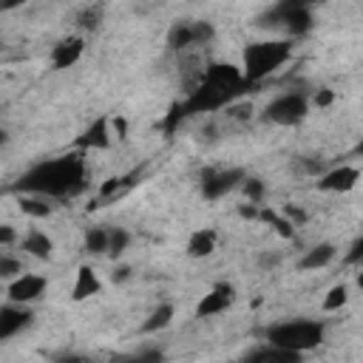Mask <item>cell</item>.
<instances>
[{
    "mask_svg": "<svg viewBox=\"0 0 363 363\" xmlns=\"http://www.w3.org/2000/svg\"><path fill=\"white\" fill-rule=\"evenodd\" d=\"M250 82L244 79L241 68L230 65V62H213L204 68L199 85L184 96V102L170 108V116L164 119V130H173L182 119L196 116V113H213L227 108L230 102H235L241 96V91Z\"/></svg>",
    "mask_w": 363,
    "mask_h": 363,
    "instance_id": "cell-1",
    "label": "cell"
},
{
    "mask_svg": "<svg viewBox=\"0 0 363 363\" xmlns=\"http://www.w3.org/2000/svg\"><path fill=\"white\" fill-rule=\"evenodd\" d=\"M85 187V162L77 153L57 156V159H43L31 164L17 182L14 193H40L48 199H62L74 196Z\"/></svg>",
    "mask_w": 363,
    "mask_h": 363,
    "instance_id": "cell-2",
    "label": "cell"
},
{
    "mask_svg": "<svg viewBox=\"0 0 363 363\" xmlns=\"http://www.w3.org/2000/svg\"><path fill=\"white\" fill-rule=\"evenodd\" d=\"M292 57V40H258L241 51V74L250 85L264 82Z\"/></svg>",
    "mask_w": 363,
    "mask_h": 363,
    "instance_id": "cell-3",
    "label": "cell"
},
{
    "mask_svg": "<svg viewBox=\"0 0 363 363\" xmlns=\"http://www.w3.org/2000/svg\"><path fill=\"white\" fill-rule=\"evenodd\" d=\"M315 3L320 0H275L261 17H258V26L261 28H281L286 31V37H303L312 31L315 26Z\"/></svg>",
    "mask_w": 363,
    "mask_h": 363,
    "instance_id": "cell-4",
    "label": "cell"
},
{
    "mask_svg": "<svg viewBox=\"0 0 363 363\" xmlns=\"http://www.w3.org/2000/svg\"><path fill=\"white\" fill-rule=\"evenodd\" d=\"M323 332L326 326L320 320H284V323H275L267 329V343H275V346H284V349H292L298 354L315 349L320 340H323Z\"/></svg>",
    "mask_w": 363,
    "mask_h": 363,
    "instance_id": "cell-5",
    "label": "cell"
},
{
    "mask_svg": "<svg viewBox=\"0 0 363 363\" xmlns=\"http://www.w3.org/2000/svg\"><path fill=\"white\" fill-rule=\"evenodd\" d=\"M306 111H309V102L303 94L298 91H286L281 96H275L267 108H264V122H272V125H281V128H292L298 122L306 119Z\"/></svg>",
    "mask_w": 363,
    "mask_h": 363,
    "instance_id": "cell-6",
    "label": "cell"
},
{
    "mask_svg": "<svg viewBox=\"0 0 363 363\" xmlns=\"http://www.w3.org/2000/svg\"><path fill=\"white\" fill-rule=\"evenodd\" d=\"M213 37H216L213 23H207V20H179V23H173L170 31H167V45H170L173 51H187V48H193V45L210 43Z\"/></svg>",
    "mask_w": 363,
    "mask_h": 363,
    "instance_id": "cell-7",
    "label": "cell"
},
{
    "mask_svg": "<svg viewBox=\"0 0 363 363\" xmlns=\"http://www.w3.org/2000/svg\"><path fill=\"white\" fill-rule=\"evenodd\" d=\"M247 179V173L241 167H221V170H204L201 173V196L204 199H221L227 193H233L235 187H241Z\"/></svg>",
    "mask_w": 363,
    "mask_h": 363,
    "instance_id": "cell-8",
    "label": "cell"
},
{
    "mask_svg": "<svg viewBox=\"0 0 363 363\" xmlns=\"http://www.w3.org/2000/svg\"><path fill=\"white\" fill-rule=\"evenodd\" d=\"M45 289H48V281H45L43 275H37V272H23V275H17V278L9 281L6 298L14 301V303H26V306H28V303H34L37 298H43Z\"/></svg>",
    "mask_w": 363,
    "mask_h": 363,
    "instance_id": "cell-9",
    "label": "cell"
},
{
    "mask_svg": "<svg viewBox=\"0 0 363 363\" xmlns=\"http://www.w3.org/2000/svg\"><path fill=\"white\" fill-rule=\"evenodd\" d=\"M357 182H360V170L354 164H337V167L320 173L318 190L320 193H349Z\"/></svg>",
    "mask_w": 363,
    "mask_h": 363,
    "instance_id": "cell-10",
    "label": "cell"
},
{
    "mask_svg": "<svg viewBox=\"0 0 363 363\" xmlns=\"http://www.w3.org/2000/svg\"><path fill=\"white\" fill-rule=\"evenodd\" d=\"M235 301V289L233 284H216L207 295H201V301L196 303V318H213V315H221L233 306Z\"/></svg>",
    "mask_w": 363,
    "mask_h": 363,
    "instance_id": "cell-11",
    "label": "cell"
},
{
    "mask_svg": "<svg viewBox=\"0 0 363 363\" xmlns=\"http://www.w3.org/2000/svg\"><path fill=\"white\" fill-rule=\"evenodd\" d=\"M82 54H85V40L79 34H71V37H62L51 48V57L48 60H51V65L57 71H62V68H74L82 60Z\"/></svg>",
    "mask_w": 363,
    "mask_h": 363,
    "instance_id": "cell-12",
    "label": "cell"
},
{
    "mask_svg": "<svg viewBox=\"0 0 363 363\" xmlns=\"http://www.w3.org/2000/svg\"><path fill=\"white\" fill-rule=\"evenodd\" d=\"M111 142H113L111 119H108V116H96V119L79 133L77 147H82V150H105V147H111Z\"/></svg>",
    "mask_w": 363,
    "mask_h": 363,
    "instance_id": "cell-13",
    "label": "cell"
},
{
    "mask_svg": "<svg viewBox=\"0 0 363 363\" xmlns=\"http://www.w3.org/2000/svg\"><path fill=\"white\" fill-rule=\"evenodd\" d=\"M28 323H31V312L26 309V303L9 301V303L0 306V340L14 337V335L23 332Z\"/></svg>",
    "mask_w": 363,
    "mask_h": 363,
    "instance_id": "cell-14",
    "label": "cell"
},
{
    "mask_svg": "<svg viewBox=\"0 0 363 363\" xmlns=\"http://www.w3.org/2000/svg\"><path fill=\"white\" fill-rule=\"evenodd\" d=\"M99 289H102V281H99L96 269L88 267V264H82L77 269V278H74V286H71V298L74 301H88V298L99 295Z\"/></svg>",
    "mask_w": 363,
    "mask_h": 363,
    "instance_id": "cell-15",
    "label": "cell"
},
{
    "mask_svg": "<svg viewBox=\"0 0 363 363\" xmlns=\"http://www.w3.org/2000/svg\"><path fill=\"white\" fill-rule=\"evenodd\" d=\"M216 244H218V235L213 227H199L190 233L187 238V255L190 258H207L216 252Z\"/></svg>",
    "mask_w": 363,
    "mask_h": 363,
    "instance_id": "cell-16",
    "label": "cell"
},
{
    "mask_svg": "<svg viewBox=\"0 0 363 363\" xmlns=\"http://www.w3.org/2000/svg\"><path fill=\"white\" fill-rule=\"evenodd\" d=\"M20 247H23V252L26 255H31V258H40V261H48L51 258V252H54V241L43 233V230H28L23 238H20Z\"/></svg>",
    "mask_w": 363,
    "mask_h": 363,
    "instance_id": "cell-17",
    "label": "cell"
},
{
    "mask_svg": "<svg viewBox=\"0 0 363 363\" xmlns=\"http://www.w3.org/2000/svg\"><path fill=\"white\" fill-rule=\"evenodd\" d=\"M247 360H252V363H295V360H301V354H298V352H292V349H284V346L267 343V346H261V349L250 352V354H247Z\"/></svg>",
    "mask_w": 363,
    "mask_h": 363,
    "instance_id": "cell-18",
    "label": "cell"
},
{
    "mask_svg": "<svg viewBox=\"0 0 363 363\" xmlns=\"http://www.w3.org/2000/svg\"><path fill=\"white\" fill-rule=\"evenodd\" d=\"M335 255H337L335 244H318V247H312V250L303 252V258L298 261V267L306 269V272H312V269H323V267H329V264L335 261Z\"/></svg>",
    "mask_w": 363,
    "mask_h": 363,
    "instance_id": "cell-19",
    "label": "cell"
},
{
    "mask_svg": "<svg viewBox=\"0 0 363 363\" xmlns=\"http://www.w3.org/2000/svg\"><path fill=\"white\" fill-rule=\"evenodd\" d=\"M17 204H20V213H26V216H31V218H45V216H51V204H48V196H40V193H20V199H17Z\"/></svg>",
    "mask_w": 363,
    "mask_h": 363,
    "instance_id": "cell-20",
    "label": "cell"
},
{
    "mask_svg": "<svg viewBox=\"0 0 363 363\" xmlns=\"http://www.w3.org/2000/svg\"><path fill=\"white\" fill-rule=\"evenodd\" d=\"M173 315H176V309L170 306V303H159L147 318H145V323H142V332L145 335H153V332H162V329H167L170 323H173Z\"/></svg>",
    "mask_w": 363,
    "mask_h": 363,
    "instance_id": "cell-21",
    "label": "cell"
},
{
    "mask_svg": "<svg viewBox=\"0 0 363 363\" xmlns=\"http://www.w3.org/2000/svg\"><path fill=\"white\" fill-rule=\"evenodd\" d=\"M108 250H111V230H105V227H88V233H85V252L105 255Z\"/></svg>",
    "mask_w": 363,
    "mask_h": 363,
    "instance_id": "cell-22",
    "label": "cell"
},
{
    "mask_svg": "<svg viewBox=\"0 0 363 363\" xmlns=\"http://www.w3.org/2000/svg\"><path fill=\"white\" fill-rule=\"evenodd\" d=\"M346 301H349V286L346 284H335L329 292H326V298H323V312H337L340 306H346Z\"/></svg>",
    "mask_w": 363,
    "mask_h": 363,
    "instance_id": "cell-23",
    "label": "cell"
},
{
    "mask_svg": "<svg viewBox=\"0 0 363 363\" xmlns=\"http://www.w3.org/2000/svg\"><path fill=\"white\" fill-rule=\"evenodd\" d=\"M17 275H23V261L20 258H11L9 252H3L0 255V278L3 281H11Z\"/></svg>",
    "mask_w": 363,
    "mask_h": 363,
    "instance_id": "cell-24",
    "label": "cell"
},
{
    "mask_svg": "<svg viewBox=\"0 0 363 363\" xmlns=\"http://www.w3.org/2000/svg\"><path fill=\"white\" fill-rule=\"evenodd\" d=\"M241 190H244V196H247L250 201H255V204H261V199H264V193H267L264 182H261V179H252V176H247V179H244Z\"/></svg>",
    "mask_w": 363,
    "mask_h": 363,
    "instance_id": "cell-25",
    "label": "cell"
},
{
    "mask_svg": "<svg viewBox=\"0 0 363 363\" xmlns=\"http://www.w3.org/2000/svg\"><path fill=\"white\" fill-rule=\"evenodd\" d=\"M99 20H102V6H94V9L88 6V9H85V11L79 14V17H77L79 28H91V31H94V28L99 26Z\"/></svg>",
    "mask_w": 363,
    "mask_h": 363,
    "instance_id": "cell-26",
    "label": "cell"
},
{
    "mask_svg": "<svg viewBox=\"0 0 363 363\" xmlns=\"http://www.w3.org/2000/svg\"><path fill=\"white\" fill-rule=\"evenodd\" d=\"M128 241H130V233L128 230H122V227H113L111 230V255H119V252H125V247H128Z\"/></svg>",
    "mask_w": 363,
    "mask_h": 363,
    "instance_id": "cell-27",
    "label": "cell"
},
{
    "mask_svg": "<svg viewBox=\"0 0 363 363\" xmlns=\"http://www.w3.org/2000/svg\"><path fill=\"white\" fill-rule=\"evenodd\" d=\"M250 113H252V105H247V102L244 105H235V102L227 105V116L230 119H247Z\"/></svg>",
    "mask_w": 363,
    "mask_h": 363,
    "instance_id": "cell-28",
    "label": "cell"
},
{
    "mask_svg": "<svg viewBox=\"0 0 363 363\" xmlns=\"http://www.w3.org/2000/svg\"><path fill=\"white\" fill-rule=\"evenodd\" d=\"M360 261H363V230H360L357 241L352 244V250H349V255H346V264H360Z\"/></svg>",
    "mask_w": 363,
    "mask_h": 363,
    "instance_id": "cell-29",
    "label": "cell"
},
{
    "mask_svg": "<svg viewBox=\"0 0 363 363\" xmlns=\"http://www.w3.org/2000/svg\"><path fill=\"white\" fill-rule=\"evenodd\" d=\"M332 102H335V91H332V88H320V91L315 94V105H318V108H329Z\"/></svg>",
    "mask_w": 363,
    "mask_h": 363,
    "instance_id": "cell-30",
    "label": "cell"
},
{
    "mask_svg": "<svg viewBox=\"0 0 363 363\" xmlns=\"http://www.w3.org/2000/svg\"><path fill=\"white\" fill-rule=\"evenodd\" d=\"M284 216H286V218H289L295 227L306 221V213H303V210H298V207H292V204H286V207H284Z\"/></svg>",
    "mask_w": 363,
    "mask_h": 363,
    "instance_id": "cell-31",
    "label": "cell"
},
{
    "mask_svg": "<svg viewBox=\"0 0 363 363\" xmlns=\"http://www.w3.org/2000/svg\"><path fill=\"white\" fill-rule=\"evenodd\" d=\"M14 238H17V235H14V227H11V224H3V227H0V247H9Z\"/></svg>",
    "mask_w": 363,
    "mask_h": 363,
    "instance_id": "cell-32",
    "label": "cell"
},
{
    "mask_svg": "<svg viewBox=\"0 0 363 363\" xmlns=\"http://www.w3.org/2000/svg\"><path fill=\"white\" fill-rule=\"evenodd\" d=\"M26 3H28V0H3V3H0V9H3V11H14V9L26 6Z\"/></svg>",
    "mask_w": 363,
    "mask_h": 363,
    "instance_id": "cell-33",
    "label": "cell"
},
{
    "mask_svg": "<svg viewBox=\"0 0 363 363\" xmlns=\"http://www.w3.org/2000/svg\"><path fill=\"white\" fill-rule=\"evenodd\" d=\"M136 357H139V360H162V352H159V349H153V352H139Z\"/></svg>",
    "mask_w": 363,
    "mask_h": 363,
    "instance_id": "cell-34",
    "label": "cell"
},
{
    "mask_svg": "<svg viewBox=\"0 0 363 363\" xmlns=\"http://www.w3.org/2000/svg\"><path fill=\"white\" fill-rule=\"evenodd\" d=\"M128 272H130V269H128V267H119V269H116V275H113V278H116V281H125V278H128Z\"/></svg>",
    "mask_w": 363,
    "mask_h": 363,
    "instance_id": "cell-35",
    "label": "cell"
},
{
    "mask_svg": "<svg viewBox=\"0 0 363 363\" xmlns=\"http://www.w3.org/2000/svg\"><path fill=\"white\" fill-rule=\"evenodd\" d=\"M357 286L363 289V261H360V272H357Z\"/></svg>",
    "mask_w": 363,
    "mask_h": 363,
    "instance_id": "cell-36",
    "label": "cell"
},
{
    "mask_svg": "<svg viewBox=\"0 0 363 363\" xmlns=\"http://www.w3.org/2000/svg\"><path fill=\"white\" fill-rule=\"evenodd\" d=\"M354 153H357V156H363V136H360V142H357V147H354Z\"/></svg>",
    "mask_w": 363,
    "mask_h": 363,
    "instance_id": "cell-37",
    "label": "cell"
}]
</instances>
